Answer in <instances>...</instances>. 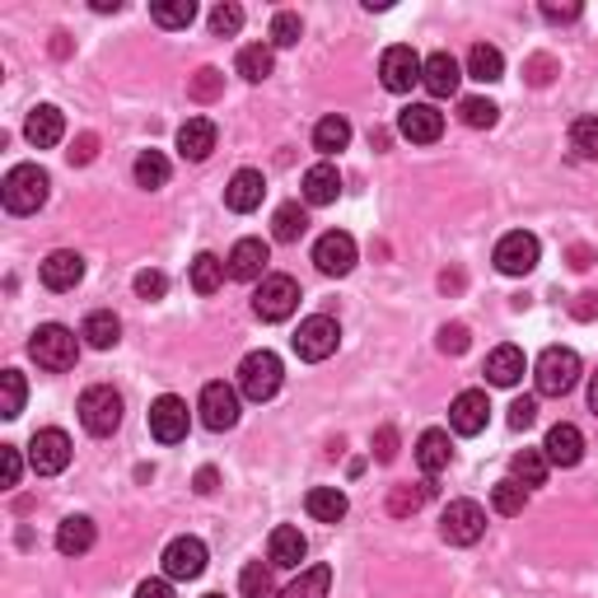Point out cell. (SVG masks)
I'll list each match as a JSON object with an SVG mask.
<instances>
[{"mask_svg": "<svg viewBox=\"0 0 598 598\" xmlns=\"http://www.w3.org/2000/svg\"><path fill=\"white\" fill-rule=\"evenodd\" d=\"M220 89H225V75H220L215 66H201V71H197V80H192V89H187V94H192L197 103H211V99H220Z\"/></svg>", "mask_w": 598, "mask_h": 598, "instance_id": "c3c4849f", "label": "cell"}, {"mask_svg": "<svg viewBox=\"0 0 598 598\" xmlns=\"http://www.w3.org/2000/svg\"><path fill=\"white\" fill-rule=\"evenodd\" d=\"M533 379H538L543 398H565L580 384V356L571 346H547L538 356V365H533Z\"/></svg>", "mask_w": 598, "mask_h": 598, "instance_id": "3957f363", "label": "cell"}, {"mask_svg": "<svg viewBox=\"0 0 598 598\" xmlns=\"http://www.w3.org/2000/svg\"><path fill=\"white\" fill-rule=\"evenodd\" d=\"M468 75L472 80H482V85H496L500 75H506V57H500L491 42H477L468 52Z\"/></svg>", "mask_w": 598, "mask_h": 598, "instance_id": "836d02e7", "label": "cell"}, {"mask_svg": "<svg viewBox=\"0 0 598 598\" xmlns=\"http://www.w3.org/2000/svg\"><path fill=\"white\" fill-rule=\"evenodd\" d=\"M150 20L160 28H187L197 20V5L192 0H160V5H150Z\"/></svg>", "mask_w": 598, "mask_h": 598, "instance_id": "f35d334b", "label": "cell"}, {"mask_svg": "<svg viewBox=\"0 0 598 598\" xmlns=\"http://www.w3.org/2000/svg\"><path fill=\"white\" fill-rule=\"evenodd\" d=\"M449 459H453V449H449V435L445 431H426V435L416 439V463H421L426 477H439V472L449 468Z\"/></svg>", "mask_w": 598, "mask_h": 598, "instance_id": "f1b7e54d", "label": "cell"}, {"mask_svg": "<svg viewBox=\"0 0 598 598\" xmlns=\"http://www.w3.org/2000/svg\"><path fill=\"white\" fill-rule=\"evenodd\" d=\"M543 20H552V24H561V20H580V5H543Z\"/></svg>", "mask_w": 598, "mask_h": 598, "instance_id": "6f0895ef", "label": "cell"}, {"mask_svg": "<svg viewBox=\"0 0 598 598\" xmlns=\"http://www.w3.org/2000/svg\"><path fill=\"white\" fill-rule=\"evenodd\" d=\"M594 313V295H580V304H575V319H589Z\"/></svg>", "mask_w": 598, "mask_h": 598, "instance_id": "91938a15", "label": "cell"}, {"mask_svg": "<svg viewBox=\"0 0 598 598\" xmlns=\"http://www.w3.org/2000/svg\"><path fill=\"white\" fill-rule=\"evenodd\" d=\"M281 379H286V370H281V356L276 351H253L244 356L239 365V393L248 402H272L281 393Z\"/></svg>", "mask_w": 598, "mask_h": 598, "instance_id": "277c9868", "label": "cell"}, {"mask_svg": "<svg viewBox=\"0 0 598 598\" xmlns=\"http://www.w3.org/2000/svg\"><path fill=\"white\" fill-rule=\"evenodd\" d=\"M290 341H295V356H299V360L319 365V360H327V356L337 351L341 327H337V319H327V313H313V319L299 323V333H295Z\"/></svg>", "mask_w": 598, "mask_h": 598, "instance_id": "ba28073f", "label": "cell"}, {"mask_svg": "<svg viewBox=\"0 0 598 598\" xmlns=\"http://www.w3.org/2000/svg\"><path fill=\"white\" fill-rule=\"evenodd\" d=\"M24 136H28V146H34V150H52V146H61V136H66V117H61V108L38 103L34 113H28Z\"/></svg>", "mask_w": 598, "mask_h": 598, "instance_id": "cb8c5ba5", "label": "cell"}, {"mask_svg": "<svg viewBox=\"0 0 598 598\" xmlns=\"http://www.w3.org/2000/svg\"><path fill=\"white\" fill-rule=\"evenodd\" d=\"M266 262H272V248H266L262 239H239L225 258V272L234 281H258L266 272Z\"/></svg>", "mask_w": 598, "mask_h": 598, "instance_id": "ffe728a7", "label": "cell"}, {"mask_svg": "<svg viewBox=\"0 0 598 598\" xmlns=\"http://www.w3.org/2000/svg\"><path fill=\"white\" fill-rule=\"evenodd\" d=\"M207 571V543L201 538H173L164 547V575L169 580H197Z\"/></svg>", "mask_w": 598, "mask_h": 598, "instance_id": "2e32d148", "label": "cell"}, {"mask_svg": "<svg viewBox=\"0 0 598 598\" xmlns=\"http://www.w3.org/2000/svg\"><path fill=\"white\" fill-rule=\"evenodd\" d=\"M571 150L580 160H598V117H580L571 127Z\"/></svg>", "mask_w": 598, "mask_h": 598, "instance_id": "f6af8a7d", "label": "cell"}, {"mask_svg": "<svg viewBox=\"0 0 598 598\" xmlns=\"http://www.w3.org/2000/svg\"><path fill=\"white\" fill-rule=\"evenodd\" d=\"M486 533V510L477 500H449L445 514H439V538L449 547H472Z\"/></svg>", "mask_w": 598, "mask_h": 598, "instance_id": "52a82bcc", "label": "cell"}, {"mask_svg": "<svg viewBox=\"0 0 598 598\" xmlns=\"http://www.w3.org/2000/svg\"><path fill=\"white\" fill-rule=\"evenodd\" d=\"M374 459H379V463L398 459V431H393V426H384L379 435H374Z\"/></svg>", "mask_w": 598, "mask_h": 598, "instance_id": "db71d44e", "label": "cell"}, {"mask_svg": "<svg viewBox=\"0 0 598 598\" xmlns=\"http://www.w3.org/2000/svg\"><path fill=\"white\" fill-rule=\"evenodd\" d=\"M439 351H449V356H463V351H468V327H463V323H449V327H439Z\"/></svg>", "mask_w": 598, "mask_h": 598, "instance_id": "f907efd6", "label": "cell"}, {"mask_svg": "<svg viewBox=\"0 0 598 598\" xmlns=\"http://www.w3.org/2000/svg\"><path fill=\"white\" fill-rule=\"evenodd\" d=\"M197 491H201V496L215 491V468H201V472H197Z\"/></svg>", "mask_w": 598, "mask_h": 598, "instance_id": "680465c9", "label": "cell"}, {"mask_svg": "<svg viewBox=\"0 0 598 598\" xmlns=\"http://www.w3.org/2000/svg\"><path fill=\"white\" fill-rule=\"evenodd\" d=\"M309 229V215H304V207L299 201H286L276 215H272V234H276V244H295L299 234Z\"/></svg>", "mask_w": 598, "mask_h": 598, "instance_id": "74e56055", "label": "cell"}, {"mask_svg": "<svg viewBox=\"0 0 598 598\" xmlns=\"http://www.w3.org/2000/svg\"><path fill=\"white\" fill-rule=\"evenodd\" d=\"M28 463H34L38 477H57V472H66L71 468V435L57 431V426L38 431L34 439H28Z\"/></svg>", "mask_w": 598, "mask_h": 598, "instance_id": "9c48e42d", "label": "cell"}, {"mask_svg": "<svg viewBox=\"0 0 598 598\" xmlns=\"http://www.w3.org/2000/svg\"><path fill=\"white\" fill-rule=\"evenodd\" d=\"M421 85L431 89V99H449V94H459V85H463V66L449 52H431L426 66H421Z\"/></svg>", "mask_w": 598, "mask_h": 598, "instance_id": "d6986e66", "label": "cell"}, {"mask_svg": "<svg viewBox=\"0 0 598 598\" xmlns=\"http://www.w3.org/2000/svg\"><path fill=\"white\" fill-rule=\"evenodd\" d=\"M431 500V486L426 482H416V486H393V496H388V514H416L421 506Z\"/></svg>", "mask_w": 598, "mask_h": 598, "instance_id": "ee69618b", "label": "cell"}, {"mask_svg": "<svg viewBox=\"0 0 598 598\" xmlns=\"http://www.w3.org/2000/svg\"><path fill=\"white\" fill-rule=\"evenodd\" d=\"M313 262H319L323 276H346L356 266V239L346 229H327L319 244H313Z\"/></svg>", "mask_w": 598, "mask_h": 598, "instance_id": "9a60e30c", "label": "cell"}, {"mask_svg": "<svg viewBox=\"0 0 598 598\" xmlns=\"http://www.w3.org/2000/svg\"><path fill=\"white\" fill-rule=\"evenodd\" d=\"M0 468H5V486H20V472H24L20 449H14V445H5V449H0Z\"/></svg>", "mask_w": 598, "mask_h": 598, "instance_id": "11a10c76", "label": "cell"}, {"mask_svg": "<svg viewBox=\"0 0 598 598\" xmlns=\"http://www.w3.org/2000/svg\"><path fill=\"white\" fill-rule=\"evenodd\" d=\"M272 571H276L272 561H266V565H262V561H248L244 575H239V594H244V598H272V594H276Z\"/></svg>", "mask_w": 598, "mask_h": 598, "instance_id": "8d00e7d4", "label": "cell"}, {"mask_svg": "<svg viewBox=\"0 0 598 598\" xmlns=\"http://www.w3.org/2000/svg\"><path fill=\"white\" fill-rule=\"evenodd\" d=\"M459 117L468 122V127H496V117H500V108L491 103V99H463L459 103Z\"/></svg>", "mask_w": 598, "mask_h": 598, "instance_id": "7dc6e473", "label": "cell"}, {"mask_svg": "<svg viewBox=\"0 0 598 598\" xmlns=\"http://www.w3.org/2000/svg\"><path fill=\"white\" fill-rule=\"evenodd\" d=\"M538 258H543V244L533 239L528 229H514V234H506V239L496 244V253H491L496 272H506V276H528L533 266H538Z\"/></svg>", "mask_w": 598, "mask_h": 598, "instance_id": "30bf717a", "label": "cell"}, {"mask_svg": "<svg viewBox=\"0 0 598 598\" xmlns=\"http://www.w3.org/2000/svg\"><path fill=\"white\" fill-rule=\"evenodd\" d=\"M547 468H552V463H547V453H543V449H519L514 459H510V477H514L519 486H528V491H533V486H543V482H547Z\"/></svg>", "mask_w": 598, "mask_h": 598, "instance_id": "d6a6232c", "label": "cell"}, {"mask_svg": "<svg viewBox=\"0 0 598 598\" xmlns=\"http://www.w3.org/2000/svg\"><path fill=\"white\" fill-rule=\"evenodd\" d=\"M136 598H173V589H169V580H146L136 589Z\"/></svg>", "mask_w": 598, "mask_h": 598, "instance_id": "9f6ffc18", "label": "cell"}, {"mask_svg": "<svg viewBox=\"0 0 598 598\" xmlns=\"http://www.w3.org/2000/svg\"><path fill=\"white\" fill-rule=\"evenodd\" d=\"M207 598H225V594H207Z\"/></svg>", "mask_w": 598, "mask_h": 598, "instance_id": "6125c7cd", "label": "cell"}, {"mask_svg": "<svg viewBox=\"0 0 598 598\" xmlns=\"http://www.w3.org/2000/svg\"><path fill=\"white\" fill-rule=\"evenodd\" d=\"M299 309V286H295V276H262V286L253 290V313L262 323H286L290 313Z\"/></svg>", "mask_w": 598, "mask_h": 598, "instance_id": "8992f818", "label": "cell"}, {"mask_svg": "<svg viewBox=\"0 0 598 598\" xmlns=\"http://www.w3.org/2000/svg\"><path fill=\"white\" fill-rule=\"evenodd\" d=\"M309 557V538L299 533L295 524H281V528H272V538H266V561L272 565H281V571H295L299 561Z\"/></svg>", "mask_w": 598, "mask_h": 598, "instance_id": "603a6c76", "label": "cell"}, {"mask_svg": "<svg viewBox=\"0 0 598 598\" xmlns=\"http://www.w3.org/2000/svg\"><path fill=\"white\" fill-rule=\"evenodd\" d=\"M234 66H239V75H244L248 85H262L266 75H272L276 57H272V47H266V42H248L244 52H239V61H234Z\"/></svg>", "mask_w": 598, "mask_h": 598, "instance_id": "e575fe53", "label": "cell"}, {"mask_svg": "<svg viewBox=\"0 0 598 598\" xmlns=\"http://www.w3.org/2000/svg\"><path fill=\"white\" fill-rule=\"evenodd\" d=\"M547 463L552 468H575L580 459H585V435H580V426H571V421H561V426L547 431Z\"/></svg>", "mask_w": 598, "mask_h": 598, "instance_id": "7402d4cb", "label": "cell"}, {"mask_svg": "<svg viewBox=\"0 0 598 598\" xmlns=\"http://www.w3.org/2000/svg\"><path fill=\"white\" fill-rule=\"evenodd\" d=\"M28 356L38 360V370L47 374H66L75 370V356H80V341H75L71 327H61V323H42L34 341H28Z\"/></svg>", "mask_w": 598, "mask_h": 598, "instance_id": "7a4b0ae2", "label": "cell"}, {"mask_svg": "<svg viewBox=\"0 0 598 598\" xmlns=\"http://www.w3.org/2000/svg\"><path fill=\"white\" fill-rule=\"evenodd\" d=\"M164 290H169V276L164 272H140L136 276V295L140 299H164Z\"/></svg>", "mask_w": 598, "mask_h": 598, "instance_id": "f5cc1de1", "label": "cell"}, {"mask_svg": "<svg viewBox=\"0 0 598 598\" xmlns=\"http://www.w3.org/2000/svg\"><path fill=\"white\" fill-rule=\"evenodd\" d=\"M491 506H496V514H524V506H528V486H519L514 477L496 482V486H491Z\"/></svg>", "mask_w": 598, "mask_h": 598, "instance_id": "b9f144b4", "label": "cell"}, {"mask_svg": "<svg viewBox=\"0 0 598 598\" xmlns=\"http://www.w3.org/2000/svg\"><path fill=\"white\" fill-rule=\"evenodd\" d=\"M486 421H491V402H486L482 388H468V393H459V398H453V407H449L453 435H482Z\"/></svg>", "mask_w": 598, "mask_h": 598, "instance_id": "e0dca14e", "label": "cell"}, {"mask_svg": "<svg viewBox=\"0 0 598 598\" xmlns=\"http://www.w3.org/2000/svg\"><path fill=\"white\" fill-rule=\"evenodd\" d=\"M80 426L89 431V435H113L117 426H122V393L117 388H108V384H94V388H85L80 393Z\"/></svg>", "mask_w": 598, "mask_h": 598, "instance_id": "5b68a950", "label": "cell"}, {"mask_svg": "<svg viewBox=\"0 0 598 598\" xmlns=\"http://www.w3.org/2000/svg\"><path fill=\"white\" fill-rule=\"evenodd\" d=\"M421 66H426V61H421L407 42H398L379 57V80H384L388 94H407L412 85H421Z\"/></svg>", "mask_w": 598, "mask_h": 598, "instance_id": "7c38bea8", "label": "cell"}, {"mask_svg": "<svg viewBox=\"0 0 598 598\" xmlns=\"http://www.w3.org/2000/svg\"><path fill=\"white\" fill-rule=\"evenodd\" d=\"M589 407L598 412V374H594V384H589Z\"/></svg>", "mask_w": 598, "mask_h": 598, "instance_id": "94428289", "label": "cell"}, {"mask_svg": "<svg viewBox=\"0 0 598 598\" xmlns=\"http://www.w3.org/2000/svg\"><path fill=\"white\" fill-rule=\"evenodd\" d=\"M299 38H304V20L295 10H281L272 20V47H295Z\"/></svg>", "mask_w": 598, "mask_h": 598, "instance_id": "bcb514c9", "label": "cell"}, {"mask_svg": "<svg viewBox=\"0 0 598 598\" xmlns=\"http://www.w3.org/2000/svg\"><path fill=\"white\" fill-rule=\"evenodd\" d=\"M38 276H42V286L47 290H75L85 281V258L80 253H71V248H57V253H47V262L38 266Z\"/></svg>", "mask_w": 598, "mask_h": 598, "instance_id": "ac0fdd59", "label": "cell"}, {"mask_svg": "<svg viewBox=\"0 0 598 598\" xmlns=\"http://www.w3.org/2000/svg\"><path fill=\"white\" fill-rule=\"evenodd\" d=\"M398 132H402V140H412V146H435V140L445 136V113H439L435 103H407L398 113Z\"/></svg>", "mask_w": 598, "mask_h": 598, "instance_id": "4fadbf2b", "label": "cell"}, {"mask_svg": "<svg viewBox=\"0 0 598 598\" xmlns=\"http://www.w3.org/2000/svg\"><path fill=\"white\" fill-rule=\"evenodd\" d=\"M341 197V173L337 164H313L304 173V201L309 207H333V201Z\"/></svg>", "mask_w": 598, "mask_h": 598, "instance_id": "83f0119b", "label": "cell"}, {"mask_svg": "<svg viewBox=\"0 0 598 598\" xmlns=\"http://www.w3.org/2000/svg\"><path fill=\"white\" fill-rule=\"evenodd\" d=\"M201 426L207 431H234L239 426V388L215 379L201 388Z\"/></svg>", "mask_w": 598, "mask_h": 598, "instance_id": "8fae6325", "label": "cell"}, {"mask_svg": "<svg viewBox=\"0 0 598 598\" xmlns=\"http://www.w3.org/2000/svg\"><path fill=\"white\" fill-rule=\"evenodd\" d=\"M220 281H225V262H220L215 253H201V258L192 262V290H197V295H215Z\"/></svg>", "mask_w": 598, "mask_h": 598, "instance_id": "60d3db41", "label": "cell"}, {"mask_svg": "<svg viewBox=\"0 0 598 598\" xmlns=\"http://www.w3.org/2000/svg\"><path fill=\"white\" fill-rule=\"evenodd\" d=\"M239 28H244V10H239V5H215V10H211V34L234 38Z\"/></svg>", "mask_w": 598, "mask_h": 598, "instance_id": "681fc988", "label": "cell"}, {"mask_svg": "<svg viewBox=\"0 0 598 598\" xmlns=\"http://www.w3.org/2000/svg\"><path fill=\"white\" fill-rule=\"evenodd\" d=\"M524 370H528V360L519 346H496L491 356H486V379H491L496 388H514L519 379H524Z\"/></svg>", "mask_w": 598, "mask_h": 598, "instance_id": "484cf974", "label": "cell"}, {"mask_svg": "<svg viewBox=\"0 0 598 598\" xmlns=\"http://www.w3.org/2000/svg\"><path fill=\"white\" fill-rule=\"evenodd\" d=\"M215 136L220 132H215L211 117H187L178 127V154H183V160H192V164H201L215 150Z\"/></svg>", "mask_w": 598, "mask_h": 598, "instance_id": "d4e9b609", "label": "cell"}, {"mask_svg": "<svg viewBox=\"0 0 598 598\" xmlns=\"http://www.w3.org/2000/svg\"><path fill=\"white\" fill-rule=\"evenodd\" d=\"M94 538H99V528H94V519L89 514H71V519H61V528H57V552L61 557H85Z\"/></svg>", "mask_w": 598, "mask_h": 598, "instance_id": "4316f807", "label": "cell"}, {"mask_svg": "<svg viewBox=\"0 0 598 598\" xmlns=\"http://www.w3.org/2000/svg\"><path fill=\"white\" fill-rule=\"evenodd\" d=\"M80 337L94 346V351H108V346H117L122 337V323H117V313H108V309H94L85 327H80Z\"/></svg>", "mask_w": 598, "mask_h": 598, "instance_id": "1f68e13d", "label": "cell"}, {"mask_svg": "<svg viewBox=\"0 0 598 598\" xmlns=\"http://www.w3.org/2000/svg\"><path fill=\"white\" fill-rule=\"evenodd\" d=\"M47 192H52V178L38 164H14L0 183V201H5L10 215H34L47 207Z\"/></svg>", "mask_w": 598, "mask_h": 598, "instance_id": "6da1fadb", "label": "cell"}, {"mask_svg": "<svg viewBox=\"0 0 598 598\" xmlns=\"http://www.w3.org/2000/svg\"><path fill=\"white\" fill-rule=\"evenodd\" d=\"M262 197H266V178L258 169H239L229 178V187H225V207L239 211V215H253L262 207Z\"/></svg>", "mask_w": 598, "mask_h": 598, "instance_id": "44dd1931", "label": "cell"}, {"mask_svg": "<svg viewBox=\"0 0 598 598\" xmlns=\"http://www.w3.org/2000/svg\"><path fill=\"white\" fill-rule=\"evenodd\" d=\"M346 146H351V122H346V117L333 113V117H323L319 127H313V150H319V154H337Z\"/></svg>", "mask_w": 598, "mask_h": 598, "instance_id": "d590c367", "label": "cell"}, {"mask_svg": "<svg viewBox=\"0 0 598 598\" xmlns=\"http://www.w3.org/2000/svg\"><path fill=\"white\" fill-rule=\"evenodd\" d=\"M304 510L319 519V524H341L351 506H346V496L337 491V486H313V491L304 496Z\"/></svg>", "mask_w": 598, "mask_h": 598, "instance_id": "f546056e", "label": "cell"}, {"mask_svg": "<svg viewBox=\"0 0 598 598\" xmlns=\"http://www.w3.org/2000/svg\"><path fill=\"white\" fill-rule=\"evenodd\" d=\"M20 412H24V374L5 370V374H0V416L14 421Z\"/></svg>", "mask_w": 598, "mask_h": 598, "instance_id": "7bdbcfd3", "label": "cell"}, {"mask_svg": "<svg viewBox=\"0 0 598 598\" xmlns=\"http://www.w3.org/2000/svg\"><path fill=\"white\" fill-rule=\"evenodd\" d=\"M136 183L146 187V192H160V187L169 183V160H164L160 150H146L136 160Z\"/></svg>", "mask_w": 598, "mask_h": 598, "instance_id": "ab89813d", "label": "cell"}, {"mask_svg": "<svg viewBox=\"0 0 598 598\" xmlns=\"http://www.w3.org/2000/svg\"><path fill=\"white\" fill-rule=\"evenodd\" d=\"M533 421H538V398H514V407H510V426H514V431H528Z\"/></svg>", "mask_w": 598, "mask_h": 598, "instance_id": "816d5d0a", "label": "cell"}, {"mask_svg": "<svg viewBox=\"0 0 598 598\" xmlns=\"http://www.w3.org/2000/svg\"><path fill=\"white\" fill-rule=\"evenodd\" d=\"M327 589H333V565H309L276 598H327Z\"/></svg>", "mask_w": 598, "mask_h": 598, "instance_id": "4dcf8cb0", "label": "cell"}, {"mask_svg": "<svg viewBox=\"0 0 598 598\" xmlns=\"http://www.w3.org/2000/svg\"><path fill=\"white\" fill-rule=\"evenodd\" d=\"M150 435L160 439V445H178L187 439V402L164 393V398L150 402Z\"/></svg>", "mask_w": 598, "mask_h": 598, "instance_id": "5bb4252c", "label": "cell"}]
</instances>
